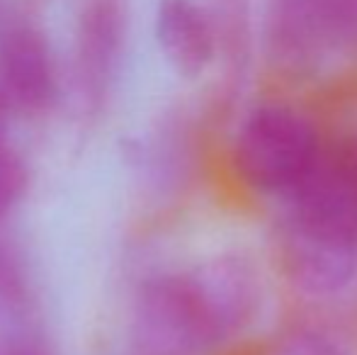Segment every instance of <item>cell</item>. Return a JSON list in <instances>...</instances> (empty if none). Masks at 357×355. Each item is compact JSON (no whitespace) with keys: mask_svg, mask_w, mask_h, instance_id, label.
I'll return each mask as SVG.
<instances>
[{"mask_svg":"<svg viewBox=\"0 0 357 355\" xmlns=\"http://www.w3.org/2000/svg\"><path fill=\"white\" fill-rule=\"evenodd\" d=\"M229 338L197 268L160 273L137 292L129 326L134 355H209Z\"/></svg>","mask_w":357,"mask_h":355,"instance_id":"cell-1","label":"cell"},{"mask_svg":"<svg viewBox=\"0 0 357 355\" xmlns=\"http://www.w3.org/2000/svg\"><path fill=\"white\" fill-rule=\"evenodd\" d=\"M324 156L319 134L304 114L284 105L255 107L241 122L234 158L241 178L263 192H289Z\"/></svg>","mask_w":357,"mask_h":355,"instance_id":"cell-2","label":"cell"},{"mask_svg":"<svg viewBox=\"0 0 357 355\" xmlns=\"http://www.w3.org/2000/svg\"><path fill=\"white\" fill-rule=\"evenodd\" d=\"M129 29V0H83L73 34V86L85 109L105 107Z\"/></svg>","mask_w":357,"mask_h":355,"instance_id":"cell-3","label":"cell"},{"mask_svg":"<svg viewBox=\"0 0 357 355\" xmlns=\"http://www.w3.org/2000/svg\"><path fill=\"white\" fill-rule=\"evenodd\" d=\"M59 68L47 37L17 24L0 37V117L32 119L59 98Z\"/></svg>","mask_w":357,"mask_h":355,"instance_id":"cell-4","label":"cell"},{"mask_svg":"<svg viewBox=\"0 0 357 355\" xmlns=\"http://www.w3.org/2000/svg\"><path fill=\"white\" fill-rule=\"evenodd\" d=\"M280 253L291 282L316 297L343 292L357 270V248L296 232L284 224L280 234Z\"/></svg>","mask_w":357,"mask_h":355,"instance_id":"cell-5","label":"cell"},{"mask_svg":"<svg viewBox=\"0 0 357 355\" xmlns=\"http://www.w3.org/2000/svg\"><path fill=\"white\" fill-rule=\"evenodd\" d=\"M155 37L168 63L185 78L199 76L216 56L212 20L197 0H158Z\"/></svg>","mask_w":357,"mask_h":355,"instance_id":"cell-6","label":"cell"},{"mask_svg":"<svg viewBox=\"0 0 357 355\" xmlns=\"http://www.w3.org/2000/svg\"><path fill=\"white\" fill-rule=\"evenodd\" d=\"M265 37L270 54L289 68H309L328 52L321 0H268Z\"/></svg>","mask_w":357,"mask_h":355,"instance_id":"cell-7","label":"cell"},{"mask_svg":"<svg viewBox=\"0 0 357 355\" xmlns=\"http://www.w3.org/2000/svg\"><path fill=\"white\" fill-rule=\"evenodd\" d=\"M207 15L216 37V54L229 61H243L250 44V5L248 0H207Z\"/></svg>","mask_w":357,"mask_h":355,"instance_id":"cell-8","label":"cell"},{"mask_svg":"<svg viewBox=\"0 0 357 355\" xmlns=\"http://www.w3.org/2000/svg\"><path fill=\"white\" fill-rule=\"evenodd\" d=\"M5 122L8 119L0 117V234H3V224L8 222V217L15 212V207L22 202L29 190L27 161L3 137Z\"/></svg>","mask_w":357,"mask_h":355,"instance_id":"cell-9","label":"cell"},{"mask_svg":"<svg viewBox=\"0 0 357 355\" xmlns=\"http://www.w3.org/2000/svg\"><path fill=\"white\" fill-rule=\"evenodd\" d=\"M278 355H350V346L328 326H299L284 338Z\"/></svg>","mask_w":357,"mask_h":355,"instance_id":"cell-10","label":"cell"},{"mask_svg":"<svg viewBox=\"0 0 357 355\" xmlns=\"http://www.w3.org/2000/svg\"><path fill=\"white\" fill-rule=\"evenodd\" d=\"M27 297V278L20 258L0 234V304H22Z\"/></svg>","mask_w":357,"mask_h":355,"instance_id":"cell-11","label":"cell"},{"mask_svg":"<svg viewBox=\"0 0 357 355\" xmlns=\"http://www.w3.org/2000/svg\"><path fill=\"white\" fill-rule=\"evenodd\" d=\"M0 355H54V351L39 333L17 328L0 336Z\"/></svg>","mask_w":357,"mask_h":355,"instance_id":"cell-12","label":"cell"},{"mask_svg":"<svg viewBox=\"0 0 357 355\" xmlns=\"http://www.w3.org/2000/svg\"><path fill=\"white\" fill-rule=\"evenodd\" d=\"M338 153H340V158H343L345 168H348L350 180H353V188H355V197H357V134L340 144Z\"/></svg>","mask_w":357,"mask_h":355,"instance_id":"cell-13","label":"cell"}]
</instances>
